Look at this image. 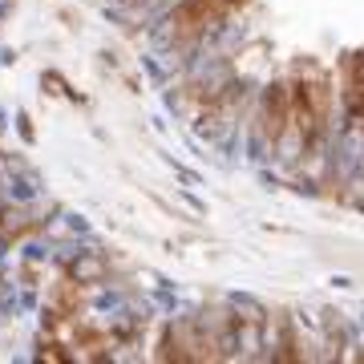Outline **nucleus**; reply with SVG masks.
Here are the masks:
<instances>
[{
	"mask_svg": "<svg viewBox=\"0 0 364 364\" xmlns=\"http://www.w3.org/2000/svg\"><path fill=\"white\" fill-rule=\"evenodd\" d=\"M65 272H69V279H73L77 287H90V284H102L105 275H109V259H105V255L93 247V243H90V247L81 243L77 255L65 263Z\"/></svg>",
	"mask_w": 364,
	"mask_h": 364,
	"instance_id": "nucleus-1",
	"label": "nucleus"
},
{
	"mask_svg": "<svg viewBox=\"0 0 364 364\" xmlns=\"http://www.w3.org/2000/svg\"><path fill=\"white\" fill-rule=\"evenodd\" d=\"M4 13H9V0H0V21H4Z\"/></svg>",
	"mask_w": 364,
	"mask_h": 364,
	"instance_id": "nucleus-2",
	"label": "nucleus"
}]
</instances>
